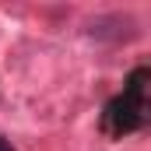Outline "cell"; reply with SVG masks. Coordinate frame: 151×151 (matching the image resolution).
I'll list each match as a JSON object with an SVG mask.
<instances>
[{"label": "cell", "instance_id": "obj_2", "mask_svg": "<svg viewBox=\"0 0 151 151\" xmlns=\"http://www.w3.org/2000/svg\"><path fill=\"white\" fill-rule=\"evenodd\" d=\"M84 32L99 42H130L137 35V18H130V14H95L84 25Z\"/></svg>", "mask_w": 151, "mask_h": 151}, {"label": "cell", "instance_id": "obj_1", "mask_svg": "<svg viewBox=\"0 0 151 151\" xmlns=\"http://www.w3.org/2000/svg\"><path fill=\"white\" fill-rule=\"evenodd\" d=\"M148 81H151V70L148 67H137L127 77L123 91L106 106L102 130L109 137H127V134H134V130H141L148 123V99H144L148 95Z\"/></svg>", "mask_w": 151, "mask_h": 151}]
</instances>
